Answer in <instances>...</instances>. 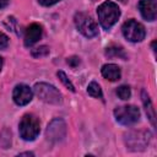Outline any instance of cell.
<instances>
[{
    "label": "cell",
    "instance_id": "cell-24",
    "mask_svg": "<svg viewBox=\"0 0 157 157\" xmlns=\"http://www.w3.org/2000/svg\"><path fill=\"white\" fill-rule=\"evenodd\" d=\"M1 67H2V58L0 56V70H1Z\"/></svg>",
    "mask_w": 157,
    "mask_h": 157
},
{
    "label": "cell",
    "instance_id": "cell-5",
    "mask_svg": "<svg viewBox=\"0 0 157 157\" xmlns=\"http://www.w3.org/2000/svg\"><path fill=\"white\" fill-rule=\"evenodd\" d=\"M115 120L123 125H131L140 119V110L135 105H121L114 109Z\"/></svg>",
    "mask_w": 157,
    "mask_h": 157
},
{
    "label": "cell",
    "instance_id": "cell-11",
    "mask_svg": "<svg viewBox=\"0 0 157 157\" xmlns=\"http://www.w3.org/2000/svg\"><path fill=\"white\" fill-rule=\"evenodd\" d=\"M42 37V26L38 23H32L27 27L26 33H25V45L31 47L36 44Z\"/></svg>",
    "mask_w": 157,
    "mask_h": 157
},
{
    "label": "cell",
    "instance_id": "cell-2",
    "mask_svg": "<svg viewBox=\"0 0 157 157\" xmlns=\"http://www.w3.org/2000/svg\"><path fill=\"white\" fill-rule=\"evenodd\" d=\"M33 91H34L36 96L45 103L59 104L61 102V94L58 91V88H55L53 85H49L45 82H39V83L34 85Z\"/></svg>",
    "mask_w": 157,
    "mask_h": 157
},
{
    "label": "cell",
    "instance_id": "cell-18",
    "mask_svg": "<svg viewBox=\"0 0 157 157\" xmlns=\"http://www.w3.org/2000/svg\"><path fill=\"white\" fill-rule=\"evenodd\" d=\"M49 54V48L45 47V45H42V47H38L36 49H32V55L34 58H40V56H45Z\"/></svg>",
    "mask_w": 157,
    "mask_h": 157
},
{
    "label": "cell",
    "instance_id": "cell-3",
    "mask_svg": "<svg viewBox=\"0 0 157 157\" xmlns=\"http://www.w3.org/2000/svg\"><path fill=\"white\" fill-rule=\"evenodd\" d=\"M20 135L26 141H33L39 134V120L32 115L26 114L20 121Z\"/></svg>",
    "mask_w": 157,
    "mask_h": 157
},
{
    "label": "cell",
    "instance_id": "cell-12",
    "mask_svg": "<svg viewBox=\"0 0 157 157\" xmlns=\"http://www.w3.org/2000/svg\"><path fill=\"white\" fill-rule=\"evenodd\" d=\"M102 75L109 81H117L120 78V69L115 64H105L102 66Z\"/></svg>",
    "mask_w": 157,
    "mask_h": 157
},
{
    "label": "cell",
    "instance_id": "cell-23",
    "mask_svg": "<svg viewBox=\"0 0 157 157\" xmlns=\"http://www.w3.org/2000/svg\"><path fill=\"white\" fill-rule=\"evenodd\" d=\"M20 156H33V152H22L20 153Z\"/></svg>",
    "mask_w": 157,
    "mask_h": 157
},
{
    "label": "cell",
    "instance_id": "cell-22",
    "mask_svg": "<svg viewBox=\"0 0 157 157\" xmlns=\"http://www.w3.org/2000/svg\"><path fill=\"white\" fill-rule=\"evenodd\" d=\"M9 4V0H0V9H4Z\"/></svg>",
    "mask_w": 157,
    "mask_h": 157
},
{
    "label": "cell",
    "instance_id": "cell-13",
    "mask_svg": "<svg viewBox=\"0 0 157 157\" xmlns=\"http://www.w3.org/2000/svg\"><path fill=\"white\" fill-rule=\"evenodd\" d=\"M142 102H144V105H145V110H146V114H147V118L150 119L151 124L153 126H156V120H155V109H153V105L151 103V99L148 97V94L146 93V91H142Z\"/></svg>",
    "mask_w": 157,
    "mask_h": 157
},
{
    "label": "cell",
    "instance_id": "cell-9",
    "mask_svg": "<svg viewBox=\"0 0 157 157\" xmlns=\"http://www.w3.org/2000/svg\"><path fill=\"white\" fill-rule=\"evenodd\" d=\"M32 97H33V92H32V90L27 85L20 83V85H17L13 88L12 98H13V102L17 105H26V104H28L32 101Z\"/></svg>",
    "mask_w": 157,
    "mask_h": 157
},
{
    "label": "cell",
    "instance_id": "cell-14",
    "mask_svg": "<svg viewBox=\"0 0 157 157\" xmlns=\"http://www.w3.org/2000/svg\"><path fill=\"white\" fill-rule=\"evenodd\" d=\"M105 55L107 56H110V58H123V59H126V55L123 50V48L120 47H109L105 49Z\"/></svg>",
    "mask_w": 157,
    "mask_h": 157
},
{
    "label": "cell",
    "instance_id": "cell-21",
    "mask_svg": "<svg viewBox=\"0 0 157 157\" xmlns=\"http://www.w3.org/2000/svg\"><path fill=\"white\" fill-rule=\"evenodd\" d=\"M60 0H38V2L42 5V6H52L56 2H59Z\"/></svg>",
    "mask_w": 157,
    "mask_h": 157
},
{
    "label": "cell",
    "instance_id": "cell-6",
    "mask_svg": "<svg viewBox=\"0 0 157 157\" xmlns=\"http://www.w3.org/2000/svg\"><path fill=\"white\" fill-rule=\"evenodd\" d=\"M121 31H123L124 37L130 42H141L146 34L145 27L135 20H128L123 25Z\"/></svg>",
    "mask_w": 157,
    "mask_h": 157
},
{
    "label": "cell",
    "instance_id": "cell-19",
    "mask_svg": "<svg viewBox=\"0 0 157 157\" xmlns=\"http://www.w3.org/2000/svg\"><path fill=\"white\" fill-rule=\"evenodd\" d=\"M9 45V38L6 34L0 32V49H5Z\"/></svg>",
    "mask_w": 157,
    "mask_h": 157
},
{
    "label": "cell",
    "instance_id": "cell-20",
    "mask_svg": "<svg viewBox=\"0 0 157 157\" xmlns=\"http://www.w3.org/2000/svg\"><path fill=\"white\" fill-rule=\"evenodd\" d=\"M67 64L71 66V67H76L78 64H80V59L77 56H71L67 59Z\"/></svg>",
    "mask_w": 157,
    "mask_h": 157
},
{
    "label": "cell",
    "instance_id": "cell-17",
    "mask_svg": "<svg viewBox=\"0 0 157 157\" xmlns=\"http://www.w3.org/2000/svg\"><path fill=\"white\" fill-rule=\"evenodd\" d=\"M117 94H118V97H119L120 99H124V101L129 99L130 96H131L130 87H129V86H120V87H118V90H117Z\"/></svg>",
    "mask_w": 157,
    "mask_h": 157
},
{
    "label": "cell",
    "instance_id": "cell-15",
    "mask_svg": "<svg viewBox=\"0 0 157 157\" xmlns=\"http://www.w3.org/2000/svg\"><path fill=\"white\" fill-rule=\"evenodd\" d=\"M87 93H88L90 96L94 97V98H102V96H103L99 85H98L97 82H94V81L90 82V85L87 86Z\"/></svg>",
    "mask_w": 157,
    "mask_h": 157
},
{
    "label": "cell",
    "instance_id": "cell-7",
    "mask_svg": "<svg viewBox=\"0 0 157 157\" xmlns=\"http://www.w3.org/2000/svg\"><path fill=\"white\" fill-rule=\"evenodd\" d=\"M47 139L52 142L61 141L66 135V124L63 119H54L48 124L47 128Z\"/></svg>",
    "mask_w": 157,
    "mask_h": 157
},
{
    "label": "cell",
    "instance_id": "cell-16",
    "mask_svg": "<svg viewBox=\"0 0 157 157\" xmlns=\"http://www.w3.org/2000/svg\"><path fill=\"white\" fill-rule=\"evenodd\" d=\"M58 77H59V80L64 83V86L67 88V90H70L71 92H75V87H74V85L71 83V81L67 78V76L65 75V72L64 71H58Z\"/></svg>",
    "mask_w": 157,
    "mask_h": 157
},
{
    "label": "cell",
    "instance_id": "cell-10",
    "mask_svg": "<svg viewBox=\"0 0 157 157\" xmlns=\"http://www.w3.org/2000/svg\"><path fill=\"white\" fill-rule=\"evenodd\" d=\"M139 10H140V12L145 20H147V21L156 20V16H157L156 0H140Z\"/></svg>",
    "mask_w": 157,
    "mask_h": 157
},
{
    "label": "cell",
    "instance_id": "cell-8",
    "mask_svg": "<svg viewBox=\"0 0 157 157\" xmlns=\"http://www.w3.org/2000/svg\"><path fill=\"white\" fill-rule=\"evenodd\" d=\"M150 141V132L146 131H132L126 135V145L130 150L141 151L146 147Z\"/></svg>",
    "mask_w": 157,
    "mask_h": 157
},
{
    "label": "cell",
    "instance_id": "cell-1",
    "mask_svg": "<svg viewBox=\"0 0 157 157\" xmlns=\"http://www.w3.org/2000/svg\"><path fill=\"white\" fill-rule=\"evenodd\" d=\"M97 15L101 26L104 29H109L120 17V9L113 1H104L97 7Z\"/></svg>",
    "mask_w": 157,
    "mask_h": 157
},
{
    "label": "cell",
    "instance_id": "cell-4",
    "mask_svg": "<svg viewBox=\"0 0 157 157\" xmlns=\"http://www.w3.org/2000/svg\"><path fill=\"white\" fill-rule=\"evenodd\" d=\"M74 21H75L76 28L85 37L92 38V37H96L98 34V26H97V23L87 13H85V12H77L75 15V17H74Z\"/></svg>",
    "mask_w": 157,
    "mask_h": 157
}]
</instances>
